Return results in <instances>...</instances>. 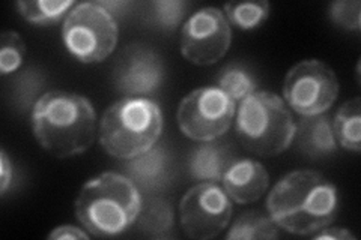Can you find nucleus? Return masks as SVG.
I'll return each instance as SVG.
<instances>
[{"label": "nucleus", "mask_w": 361, "mask_h": 240, "mask_svg": "<svg viewBox=\"0 0 361 240\" xmlns=\"http://www.w3.org/2000/svg\"><path fill=\"white\" fill-rule=\"evenodd\" d=\"M336 185L318 171L295 170L281 177L267 198L269 218L292 234L309 236L329 227L337 215Z\"/></svg>", "instance_id": "nucleus-1"}, {"label": "nucleus", "mask_w": 361, "mask_h": 240, "mask_svg": "<svg viewBox=\"0 0 361 240\" xmlns=\"http://www.w3.org/2000/svg\"><path fill=\"white\" fill-rule=\"evenodd\" d=\"M33 135L56 158L86 152L97 139V113L90 101L65 90H50L32 108Z\"/></svg>", "instance_id": "nucleus-2"}, {"label": "nucleus", "mask_w": 361, "mask_h": 240, "mask_svg": "<svg viewBox=\"0 0 361 240\" xmlns=\"http://www.w3.org/2000/svg\"><path fill=\"white\" fill-rule=\"evenodd\" d=\"M142 206V192L128 176L106 171L82 187L74 212L90 234L110 237L135 224Z\"/></svg>", "instance_id": "nucleus-3"}, {"label": "nucleus", "mask_w": 361, "mask_h": 240, "mask_svg": "<svg viewBox=\"0 0 361 240\" xmlns=\"http://www.w3.org/2000/svg\"><path fill=\"white\" fill-rule=\"evenodd\" d=\"M163 132V113L149 98H123L110 106L99 122V144L119 159L149 151Z\"/></svg>", "instance_id": "nucleus-4"}, {"label": "nucleus", "mask_w": 361, "mask_h": 240, "mask_svg": "<svg viewBox=\"0 0 361 240\" xmlns=\"http://www.w3.org/2000/svg\"><path fill=\"white\" fill-rule=\"evenodd\" d=\"M235 116L238 140L252 153L280 155L295 139L297 123L285 99L267 90L243 99Z\"/></svg>", "instance_id": "nucleus-5"}, {"label": "nucleus", "mask_w": 361, "mask_h": 240, "mask_svg": "<svg viewBox=\"0 0 361 240\" xmlns=\"http://www.w3.org/2000/svg\"><path fill=\"white\" fill-rule=\"evenodd\" d=\"M118 23L103 2L77 4L63 21L62 37L77 61L83 63L103 62L115 51Z\"/></svg>", "instance_id": "nucleus-6"}, {"label": "nucleus", "mask_w": 361, "mask_h": 240, "mask_svg": "<svg viewBox=\"0 0 361 240\" xmlns=\"http://www.w3.org/2000/svg\"><path fill=\"white\" fill-rule=\"evenodd\" d=\"M235 114L236 102L217 86H208L184 96L178 107L176 119L185 137L207 143L229 131Z\"/></svg>", "instance_id": "nucleus-7"}, {"label": "nucleus", "mask_w": 361, "mask_h": 240, "mask_svg": "<svg viewBox=\"0 0 361 240\" xmlns=\"http://www.w3.org/2000/svg\"><path fill=\"white\" fill-rule=\"evenodd\" d=\"M336 72L319 59H306L292 66L283 82V99L302 118L329 111L338 96Z\"/></svg>", "instance_id": "nucleus-8"}, {"label": "nucleus", "mask_w": 361, "mask_h": 240, "mask_svg": "<svg viewBox=\"0 0 361 240\" xmlns=\"http://www.w3.org/2000/svg\"><path fill=\"white\" fill-rule=\"evenodd\" d=\"M179 215L180 227L187 237L209 240L229 225L232 201L216 182H200L180 198Z\"/></svg>", "instance_id": "nucleus-9"}, {"label": "nucleus", "mask_w": 361, "mask_h": 240, "mask_svg": "<svg viewBox=\"0 0 361 240\" xmlns=\"http://www.w3.org/2000/svg\"><path fill=\"white\" fill-rule=\"evenodd\" d=\"M231 42L229 21L223 11L214 6L196 11L180 30V53L199 66L217 63L228 53Z\"/></svg>", "instance_id": "nucleus-10"}, {"label": "nucleus", "mask_w": 361, "mask_h": 240, "mask_svg": "<svg viewBox=\"0 0 361 240\" xmlns=\"http://www.w3.org/2000/svg\"><path fill=\"white\" fill-rule=\"evenodd\" d=\"M164 66L151 47L134 44L123 50L115 66V86L127 98H145L161 86Z\"/></svg>", "instance_id": "nucleus-11"}, {"label": "nucleus", "mask_w": 361, "mask_h": 240, "mask_svg": "<svg viewBox=\"0 0 361 240\" xmlns=\"http://www.w3.org/2000/svg\"><path fill=\"white\" fill-rule=\"evenodd\" d=\"M223 188L229 198L238 204L255 203L268 189L267 168L253 159H235L223 175Z\"/></svg>", "instance_id": "nucleus-12"}, {"label": "nucleus", "mask_w": 361, "mask_h": 240, "mask_svg": "<svg viewBox=\"0 0 361 240\" xmlns=\"http://www.w3.org/2000/svg\"><path fill=\"white\" fill-rule=\"evenodd\" d=\"M293 140H297L300 151L312 159L329 156L337 149L333 122L325 113L302 118V120L297 123Z\"/></svg>", "instance_id": "nucleus-13"}, {"label": "nucleus", "mask_w": 361, "mask_h": 240, "mask_svg": "<svg viewBox=\"0 0 361 240\" xmlns=\"http://www.w3.org/2000/svg\"><path fill=\"white\" fill-rule=\"evenodd\" d=\"M127 176L137 188L146 191L160 189L169 176V155L166 147L155 144L149 151L128 159Z\"/></svg>", "instance_id": "nucleus-14"}, {"label": "nucleus", "mask_w": 361, "mask_h": 240, "mask_svg": "<svg viewBox=\"0 0 361 240\" xmlns=\"http://www.w3.org/2000/svg\"><path fill=\"white\" fill-rule=\"evenodd\" d=\"M235 161L228 149L221 144L203 143L193 149L188 158L190 176L203 182H217L223 179L224 171Z\"/></svg>", "instance_id": "nucleus-15"}, {"label": "nucleus", "mask_w": 361, "mask_h": 240, "mask_svg": "<svg viewBox=\"0 0 361 240\" xmlns=\"http://www.w3.org/2000/svg\"><path fill=\"white\" fill-rule=\"evenodd\" d=\"M139 230L151 239H167L173 232V209L163 198H152L142 206L135 221Z\"/></svg>", "instance_id": "nucleus-16"}, {"label": "nucleus", "mask_w": 361, "mask_h": 240, "mask_svg": "<svg viewBox=\"0 0 361 240\" xmlns=\"http://www.w3.org/2000/svg\"><path fill=\"white\" fill-rule=\"evenodd\" d=\"M333 122V131L336 140L346 151L360 152L361 141V99L357 96L346 101L345 104L337 110Z\"/></svg>", "instance_id": "nucleus-17"}, {"label": "nucleus", "mask_w": 361, "mask_h": 240, "mask_svg": "<svg viewBox=\"0 0 361 240\" xmlns=\"http://www.w3.org/2000/svg\"><path fill=\"white\" fill-rule=\"evenodd\" d=\"M217 87L231 96L235 102L243 101L256 92L257 82L253 72L243 63L224 66L217 75Z\"/></svg>", "instance_id": "nucleus-18"}, {"label": "nucleus", "mask_w": 361, "mask_h": 240, "mask_svg": "<svg viewBox=\"0 0 361 240\" xmlns=\"http://www.w3.org/2000/svg\"><path fill=\"white\" fill-rule=\"evenodd\" d=\"M228 239H277L279 227L261 212H245L233 222Z\"/></svg>", "instance_id": "nucleus-19"}, {"label": "nucleus", "mask_w": 361, "mask_h": 240, "mask_svg": "<svg viewBox=\"0 0 361 240\" xmlns=\"http://www.w3.org/2000/svg\"><path fill=\"white\" fill-rule=\"evenodd\" d=\"M71 6H75L71 0H61V2H54V0H21V2H17L21 17H25L30 23H35V25L56 21Z\"/></svg>", "instance_id": "nucleus-20"}, {"label": "nucleus", "mask_w": 361, "mask_h": 240, "mask_svg": "<svg viewBox=\"0 0 361 240\" xmlns=\"http://www.w3.org/2000/svg\"><path fill=\"white\" fill-rule=\"evenodd\" d=\"M269 4L264 2H238V4H226L224 15L232 25L241 29H255L261 26L269 15Z\"/></svg>", "instance_id": "nucleus-21"}, {"label": "nucleus", "mask_w": 361, "mask_h": 240, "mask_svg": "<svg viewBox=\"0 0 361 240\" xmlns=\"http://www.w3.org/2000/svg\"><path fill=\"white\" fill-rule=\"evenodd\" d=\"M26 53V44L14 30H6L2 33L0 42V72L8 75L17 71L23 63V57Z\"/></svg>", "instance_id": "nucleus-22"}, {"label": "nucleus", "mask_w": 361, "mask_h": 240, "mask_svg": "<svg viewBox=\"0 0 361 240\" xmlns=\"http://www.w3.org/2000/svg\"><path fill=\"white\" fill-rule=\"evenodd\" d=\"M154 20L166 30H173L187 14L188 4L183 0H158L151 4Z\"/></svg>", "instance_id": "nucleus-23"}, {"label": "nucleus", "mask_w": 361, "mask_h": 240, "mask_svg": "<svg viewBox=\"0 0 361 240\" xmlns=\"http://www.w3.org/2000/svg\"><path fill=\"white\" fill-rule=\"evenodd\" d=\"M360 11L358 0H342L330 5V18L336 26L346 30H360Z\"/></svg>", "instance_id": "nucleus-24"}, {"label": "nucleus", "mask_w": 361, "mask_h": 240, "mask_svg": "<svg viewBox=\"0 0 361 240\" xmlns=\"http://www.w3.org/2000/svg\"><path fill=\"white\" fill-rule=\"evenodd\" d=\"M49 239L53 240H62V239H89L85 230L74 225H61L56 227L54 230L49 234Z\"/></svg>", "instance_id": "nucleus-25"}, {"label": "nucleus", "mask_w": 361, "mask_h": 240, "mask_svg": "<svg viewBox=\"0 0 361 240\" xmlns=\"http://www.w3.org/2000/svg\"><path fill=\"white\" fill-rule=\"evenodd\" d=\"M313 239H318V240H324V239H333V240H355V236L346 230V228L343 227H337V228H329L325 227L322 228L321 232L314 233L313 234Z\"/></svg>", "instance_id": "nucleus-26"}, {"label": "nucleus", "mask_w": 361, "mask_h": 240, "mask_svg": "<svg viewBox=\"0 0 361 240\" xmlns=\"http://www.w3.org/2000/svg\"><path fill=\"white\" fill-rule=\"evenodd\" d=\"M0 156H2V168H0V173H2L0 175V191H2V194H6L11 182H13V163L9 161L5 151H2Z\"/></svg>", "instance_id": "nucleus-27"}]
</instances>
